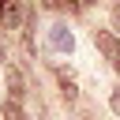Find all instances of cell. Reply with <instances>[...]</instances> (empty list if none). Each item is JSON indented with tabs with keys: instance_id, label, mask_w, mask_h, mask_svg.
Returning <instances> with one entry per match:
<instances>
[{
	"instance_id": "cell-1",
	"label": "cell",
	"mask_w": 120,
	"mask_h": 120,
	"mask_svg": "<svg viewBox=\"0 0 120 120\" xmlns=\"http://www.w3.org/2000/svg\"><path fill=\"white\" fill-rule=\"evenodd\" d=\"M49 45L56 49V52H75V38H71V30L68 26H49Z\"/></svg>"
},
{
	"instance_id": "cell-2",
	"label": "cell",
	"mask_w": 120,
	"mask_h": 120,
	"mask_svg": "<svg viewBox=\"0 0 120 120\" xmlns=\"http://www.w3.org/2000/svg\"><path fill=\"white\" fill-rule=\"evenodd\" d=\"M0 22L4 26H19L22 22V0H0Z\"/></svg>"
},
{
	"instance_id": "cell-3",
	"label": "cell",
	"mask_w": 120,
	"mask_h": 120,
	"mask_svg": "<svg viewBox=\"0 0 120 120\" xmlns=\"http://www.w3.org/2000/svg\"><path fill=\"white\" fill-rule=\"evenodd\" d=\"M0 120H26L22 116V105L11 98V101H4V109H0Z\"/></svg>"
},
{
	"instance_id": "cell-4",
	"label": "cell",
	"mask_w": 120,
	"mask_h": 120,
	"mask_svg": "<svg viewBox=\"0 0 120 120\" xmlns=\"http://www.w3.org/2000/svg\"><path fill=\"white\" fill-rule=\"evenodd\" d=\"M98 49H101V52H105V56H109V60H112V56H116V49H120V45H116V38H112V34H98Z\"/></svg>"
},
{
	"instance_id": "cell-5",
	"label": "cell",
	"mask_w": 120,
	"mask_h": 120,
	"mask_svg": "<svg viewBox=\"0 0 120 120\" xmlns=\"http://www.w3.org/2000/svg\"><path fill=\"white\" fill-rule=\"evenodd\" d=\"M60 90H64V98H68V101H75V98H79V90H75V79H71V71H60Z\"/></svg>"
},
{
	"instance_id": "cell-6",
	"label": "cell",
	"mask_w": 120,
	"mask_h": 120,
	"mask_svg": "<svg viewBox=\"0 0 120 120\" xmlns=\"http://www.w3.org/2000/svg\"><path fill=\"white\" fill-rule=\"evenodd\" d=\"M8 86H11V98L19 101V98H22V75H19L15 68H8Z\"/></svg>"
},
{
	"instance_id": "cell-7",
	"label": "cell",
	"mask_w": 120,
	"mask_h": 120,
	"mask_svg": "<svg viewBox=\"0 0 120 120\" xmlns=\"http://www.w3.org/2000/svg\"><path fill=\"white\" fill-rule=\"evenodd\" d=\"M45 4H52V8H68V11L79 8V0H45Z\"/></svg>"
},
{
	"instance_id": "cell-8",
	"label": "cell",
	"mask_w": 120,
	"mask_h": 120,
	"mask_svg": "<svg viewBox=\"0 0 120 120\" xmlns=\"http://www.w3.org/2000/svg\"><path fill=\"white\" fill-rule=\"evenodd\" d=\"M109 105H112V112H120V86L112 90V98H109Z\"/></svg>"
},
{
	"instance_id": "cell-9",
	"label": "cell",
	"mask_w": 120,
	"mask_h": 120,
	"mask_svg": "<svg viewBox=\"0 0 120 120\" xmlns=\"http://www.w3.org/2000/svg\"><path fill=\"white\" fill-rule=\"evenodd\" d=\"M112 68H116V71H120V49H116V56H112Z\"/></svg>"
},
{
	"instance_id": "cell-10",
	"label": "cell",
	"mask_w": 120,
	"mask_h": 120,
	"mask_svg": "<svg viewBox=\"0 0 120 120\" xmlns=\"http://www.w3.org/2000/svg\"><path fill=\"white\" fill-rule=\"evenodd\" d=\"M112 22H116V30H120V8H116V11H112Z\"/></svg>"
},
{
	"instance_id": "cell-11",
	"label": "cell",
	"mask_w": 120,
	"mask_h": 120,
	"mask_svg": "<svg viewBox=\"0 0 120 120\" xmlns=\"http://www.w3.org/2000/svg\"><path fill=\"white\" fill-rule=\"evenodd\" d=\"M0 64H4V45H0Z\"/></svg>"
}]
</instances>
